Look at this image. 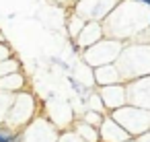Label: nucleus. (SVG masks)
Wrapping results in <instances>:
<instances>
[{
	"label": "nucleus",
	"instance_id": "2",
	"mask_svg": "<svg viewBox=\"0 0 150 142\" xmlns=\"http://www.w3.org/2000/svg\"><path fill=\"white\" fill-rule=\"evenodd\" d=\"M121 82H132L144 76H150V43H132L123 45L119 58L115 60Z\"/></svg>",
	"mask_w": 150,
	"mask_h": 142
},
{
	"label": "nucleus",
	"instance_id": "16",
	"mask_svg": "<svg viewBox=\"0 0 150 142\" xmlns=\"http://www.w3.org/2000/svg\"><path fill=\"white\" fill-rule=\"evenodd\" d=\"M84 25H86V21H84L82 17H78L76 13H72L70 19H68V25H66V27H68V35H70V39H76Z\"/></svg>",
	"mask_w": 150,
	"mask_h": 142
},
{
	"label": "nucleus",
	"instance_id": "9",
	"mask_svg": "<svg viewBox=\"0 0 150 142\" xmlns=\"http://www.w3.org/2000/svg\"><path fill=\"white\" fill-rule=\"evenodd\" d=\"M99 97L105 105V111L111 113L113 109H119L123 105H127V93H125V84L117 82V84H107V87H99Z\"/></svg>",
	"mask_w": 150,
	"mask_h": 142
},
{
	"label": "nucleus",
	"instance_id": "27",
	"mask_svg": "<svg viewBox=\"0 0 150 142\" xmlns=\"http://www.w3.org/2000/svg\"><path fill=\"white\" fill-rule=\"evenodd\" d=\"M140 4H144V6H150V0H138Z\"/></svg>",
	"mask_w": 150,
	"mask_h": 142
},
{
	"label": "nucleus",
	"instance_id": "26",
	"mask_svg": "<svg viewBox=\"0 0 150 142\" xmlns=\"http://www.w3.org/2000/svg\"><path fill=\"white\" fill-rule=\"evenodd\" d=\"M2 43H8V41H6V37H4L2 33H0V45H2Z\"/></svg>",
	"mask_w": 150,
	"mask_h": 142
},
{
	"label": "nucleus",
	"instance_id": "13",
	"mask_svg": "<svg viewBox=\"0 0 150 142\" xmlns=\"http://www.w3.org/2000/svg\"><path fill=\"white\" fill-rule=\"evenodd\" d=\"M25 89H27V76L23 74V70L0 78V91H6V93H21V91H25Z\"/></svg>",
	"mask_w": 150,
	"mask_h": 142
},
{
	"label": "nucleus",
	"instance_id": "17",
	"mask_svg": "<svg viewBox=\"0 0 150 142\" xmlns=\"http://www.w3.org/2000/svg\"><path fill=\"white\" fill-rule=\"evenodd\" d=\"M13 97L15 93H6V91H0V124L4 121L6 113H8V107L13 103Z\"/></svg>",
	"mask_w": 150,
	"mask_h": 142
},
{
	"label": "nucleus",
	"instance_id": "10",
	"mask_svg": "<svg viewBox=\"0 0 150 142\" xmlns=\"http://www.w3.org/2000/svg\"><path fill=\"white\" fill-rule=\"evenodd\" d=\"M132 136L111 117V115H105L101 126H99V140L101 142H125L129 140Z\"/></svg>",
	"mask_w": 150,
	"mask_h": 142
},
{
	"label": "nucleus",
	"instance_id": "15",
	"mask_svg": "<svg viewBox=\"0 0 150 142\" xmlns=\"http://www.w3.org/2000/svg\"><path fill=\"white\" fill-rule=\"evenodd\" d=\"M21 70H23V64L17 56H11V58L0 62V78L8 76V74H15V72H21Z\"/></svg>",
	"mask_w": 150,
	"mask_h": 142
},
{
	"label": "nucleus",
	"instance_id": "11",
	"mask_svg": "<svg viewBox=\"0 0 150 142\" xmlns=\"http://www.w3.org/2000/svg\"><path fill=\"white\" fill-rule=\"evenodd\" d=\"M103 37H105L103 25H101L99 21H86V25L82 27V31H80L78 37H76V43H78L80 50L84 52V50H88L91 45H95L97 41H101Z\"/></svg>",
	"mask_w": 150,
	"mask_h": 142
},
{
	"label": "nucleus",
	"instance_id": "7",
	"mask_svg": "<svg viewBox=\"0 0 150 142\" xmlns=\"http://www.w3.org/2000/svg\"><path fill=\"white\" fill-rule=\"evenodd\" d=\"M119 4V0H76L74 13L82 17L84 21H103L115 6Z\"/></svg>",
	"mask_w": 150,
	"mask_h": 142
},
{
	"label": "nucleus",
	"instance_id": "14",
	"mask_svg": "<svg viewBox=\"0 0 150 142\" xmlns=\"http://www.w3.org/2000/svg\"><path fill=\"white\" fill-rule=\"evenodd\" d=\"M70 130H74L84 142H101L99 140V128H95V126H91V124H86L82 119H74Z\"/></svg>",
	"mask_w": 150,
	"mask_h": 142
},
{
	"label": "nucleus",
	"instance_id": "29",
	"mask_svg": "<svg viewBox=\"0 0 150 142\" xmlns=\"http://www.w3.org/2000/svg\"><path fill=\"white\" fill-rule=\"evenodd\" d=\"M125 142H138V138H129V140H125Z\"/></svg>",
	"mask_w": 150,
	"mask_h": 142
},
{
	"label": "nucleus",
	"instance_id": "28",
	"mask_svg": "<svg viewBox=\"0 0 150 142\" xmlns=\"http://www.w3.org/2000/svg\"><path fill=\"white\" fill-rule=\"evenodd\" d=\"M8 142H21V138H19V132H17V136H15L13 140H8Z\"/></svg>",
	"mask_w": 150,
	"mask_h": 142
},
{
	"label": "nucleus",
	"instance_id": "18",
	"mask_svg": "<svg viewBox=\"0 0 150 142\" xmlns=\"http://www.w3.org/2000/svg\"><path fill=\"white\" fill-rule=\"evenodd\" d=\"M103 113H99V111H93V109H86L84 113H82V121H86V124H91V126H95V128H99L101 126V121H103Z\"/></svg>",
	"mask_w": 150,
	"mask_h": 142
},
{
	"label": "nucleus",
	"instance_id": "1",
	"mask_svg": "<svg viewBox=\"0 0 150 142\" xmlns=\"http://www.w3.org/2000/svg\"><path fill=\"white\" fill-rule=\"evenodd\" d=\"M103 33L111 39H129L138 37L150 25V15L146 13L144 4L138 0H123L119 2L105 19H103Z\"/></svg>",
	"mask_w": 150,
	"mask_h": 142
},
{
	"label": "nucleus",
	"instance_id": "20",
	"mask_svg": "<svg viewBox=\"0 0 150 142\" xmlns=\"http://www.w3.org/2000/svg\"><path fill=\"white\" fill-rule=\"evenodd\" d=\"M88 109H93V111H99V113L107 115V111H105V105H103V101H101L99 93H93V95H88Z\"/></svg>",
	"mask_w": 150,
	"mask_h": 142
},
{
	"label": "nucleus",
	"instance_id": "24",
	"mask_svg": "<svg viewBox=\"0 0 150 142\" xmlns=\"http://www.w3.org/2000/svg\"><path fill=\"white\" fill-rule=\"evenodd\" d=\"M11 56H15L13 50H11V45L8 43H2V45H0V62L6 60V58H11Z\"/></svg>",
	"mask_w": 150,
	"mask_h": 142
},
{
	"label": "nucleus",
	"instance_id": "25",
	"mask_svg": "<svg viewBox=\"0 0 150 142\" xmlns=\"http://www.w3.org/2000/svg\"><path fill=\"white\" fill-rule=\"evenodd\" d=\"M138 142H150V132H146V134H142V136L138 138Z\"/></svg>",
	"mask_w": 150,
	"mask_h": 142
},
{
	"label": "nucleus",
	"instance_id": "12",
	"mask_svg": "<svg viewBox=\"0 0 150 142\" xmlns=\"http://www.w3.org/2000/svg\"><path fill=\"white\" fill-rule=\"evenodd\" d=\"M93 78H95L97 87H107V84L121 82V76H119V70H117L115 64H105V66L93 68Z\"/></svg>",
	"mask_w": 150,
	"mask_h": 142
},
{
	"label": "nucleus",
	"instance_id": "21",
	"mask_svg": "<svg viewBox=\"0 0 150 142\" xmlns=\"http://www.w3.org/2000/svg\"><path fill=\"white\" fill-rule=\"evenodd\" d=\"M58 142H84V140H82L74 130H62V132H60Z\"/></svg>",
	"mask_w": 150,
	"mask_h": 142
},
{
	"label": "nucleus",
	"instance_id": "5",
	"mask_svg": "<svg viewBox=\"0 0 150 142\" xmlns=\"http://www.w3.org/2000/svg\"><path fill=\"white\" fill-rule=\"evenodd\" d=\"M121 50H123V43L119 39L103 37L101 41H97L95 45H91L88 50L82 52V60L91 68H99V66H105V64H115Z\"/></svg>",
	"mask_w": 150,
	"mask_h": 142
},
{
	"label": "nucleus",
	"instance_id": "19",
	"mask_svg": "<svg viewBox=\"0 0 150 142\" xmlns=\"http://www.w3.org/2000/svg\"><path fill=\"white\" fill-rule=\"evenodd\" d=\"M66 80H68V84L72 87V91H74L76 95H80V97H86V93H88V87H86V84H82V82H80V80H78L74 74H70Z\"/></svg>",
	"mask_w": 150,
	"mask_h": 142
},
{
	"label": "nucleus",
	"instance_id": "8",
	"mask_svg": "<svg viewBox=\"0 0 150 142\" xmlns=\"http://www.w3.org/2000/svg\"><path fill=\"white\" fill-rule=\"evenodd\" d=\"M125 93H127V105H136L150 111V76L125 82Z\"/></svg>",
	"mask_w": 150,
	"mask_h": 142
},
{
	"label": "nucleus",
	"instance_id": "22",
	"mask_svg": "<svg viewBox=\"0 0 150 142\" xmlns=\"http://www.w3.org/2000/svg\"><path fill=\"white\" fill-rule=\"evenodd\" d=\"M17 136V132L13 130V128H8L4 121L0 124V142H8V140H13Z\"/></svg>",
	"mask_w": 150,
	"mask_h": 142
},
{
	"label": "nucleus",
	"instance_id": "6",
	"mask_svg": "<svg viewBox=\"0 0 150 142\" xmlns=\"http://www.w3.org/2000/svg\"><path fill=\"white\" fill-rule=\"evenodd\" d=\"M21 142H58L60 138V128H56L43 113L37 115L31 124H27L19 132Z\"/></svg>",
	"mask_w": 150,
	"mask_h": 142
},
{
	"label": "nucleus",
	"instance_id": "23",
	"mask_svg": "<svg viewBox=\"0 0 150 142\" xmlns=\"http://www.w3.org/2000/svg\"><path fill=\"white\" fill-rule=\"evenodd\" d=\"M50 64H54V66H60L62 70H66V72H70V64H66L62 58H58V56H52L50 58Z\"/></svg>",
	"mask_w": 150,
	"mask_h": 142
},
{
	"label": "nucleus",
	"instance_id": "3",
	"mask_svg": "<svg viewBox=\"0 0 150 142\" xmlns=\"http://www.w3.org/2000/svg\"><path fill=\"white\" fill-rule=\"evenodd\" d=\"M37 115H41L39 113V101H37V97L29 91V89H25V91H21V93H15V97H13V103H11V107H8V113H6V117H4V124L8 126V128H13L15 132H21L27 124H31Z\"/></svg>",
	"mask_w": 150,
	"mask_h": 142
},
{
	"label": "nucleus",
	"instance_id": "4",
	"mask_svg": "<svg viewBox=\"0 0 150 142\" xmlns=\"http://www.w3.org/2000/svg\"><path fill=\"white\" fill-rule=\"evenodd\" d=\"M107 115H111L132 138H140L142 134L150 132V111L148 109H142L136 105H123L119 109H113Z\"/></svg>",
	"mask_w": 150,
	"mask_h": 142
}]
</instances>
